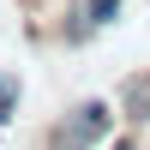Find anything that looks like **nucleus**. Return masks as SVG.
<instances>
[{
  "instance_id": "obj_1",
  "label": "nucleus",
  "mask_w": 150,
  "mask_h": 150,
  "mask_svg": "<svg viewBox=\"0 0 150 150\" xmlns=\"http://www.w3.org/2000/svg\"><path fill=\"white\" fill-rule=\"evenodd\" d=\"M66 126L78 132L84 144H108V132H114V108H108V102H96V96H90V102H78V108L66 114Z\"/></svg>"
},
{
  "instance_id": "obj_2",
  "label": "nucleus",
  "mask_w": 150,
  "mask_h": 150,
  "mask_svg": "<svg viewBox=\"0 0 150 150\" xmlns=\"http://www.w3.org/2000/svg\"><path fill=\"white\" fill-rule=\"evenodd\" d=\"M120 120H132V126H150V72L120 84Z\"/></svg>"
},
{
  "instance_id": "obj_3",
  "label": "nucleus",
  "mask_w": 150,
  "mask_h": 150,
  "mask_svg": "<svg viewBox=\"0 0 150 150\" xmlns=\"http://www.w3.org/2000/svg\"><path fill=\"white\" fill-rule=\"evenodd\" d=\"M18 96H24V90H18V72H0V126L18 114Z\"/></svg>"
},
{
  "instance_id": "obj_4",
  "label": "nucleus",
  "mask_w": 150,
  "mask_h": 150,
  "mask_svg": "<svg viewBox=\"0 0 150 150\" xmlns=\"http://www.w3.org/2000/svg\"><path fill=\"white\" fill-rule=\"evenodd\" d=\"M84 18H90V30H102L120 18V0H84Z\"/></svg>"
},
{
  "instance_id": "obj_5",
  "label": "nucleus",
  "mask_w": 150,
  "mask_h": 150,
  "mask_svg": "<svg viewBox=\"0 0 150 150\" xmlns=\"http://www.w3.org/2000/svg\"><path fill=\"white\" fill-rule=\"evenodd\" d=\"M48 150H90V144H84L78 132H72L66 120H60V126H48Z\"/></svg>"
},
{
  "instance_id": "obj_6",
  "label": "nucleus",
  "mask_w": 150,
  "mask_h": 150,
  "mask_svg": "<svg viewBox=\"0 0 150 150\" xmlns=\"http://www.w3.org/2000/svg\"><path fill=\"white\" fill-rule=\"evenodd\" d=\"M108 150H144V144H138V138H114Z\"/></svg>"
}]
</instances>
